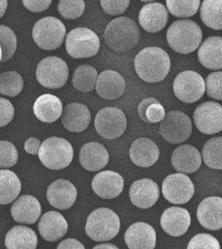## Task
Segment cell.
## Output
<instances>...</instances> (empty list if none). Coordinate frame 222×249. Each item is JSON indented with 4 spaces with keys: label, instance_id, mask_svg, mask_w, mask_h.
<instances>
[{
    "label": "cell",
    "instance_id": "cell-1",
    "mask_svg": "<svg viewBox=\"0 0 222 249\" xmlns=\"http://www.w3.org/2000/svg\"><path fill=\"white\" fill-rule=\"evenodd\" d=\"M134 69L143 81L157 83L164 81L171 69V60L159 47H146L136 54Z\"/></svg>",
    "mask_w": 222,
    "mask_h": 249
},
{
    "label": "cell",
    "instance_id": "cell-2",
    "mask_svg": "<svg viewBox=\"0 0 222 249\" xmlns=\"http://www.w3.org/2000/svg\"><path fill=\"white\" fill-rule=\"evenodd\" d=\"M141 39L137 23L128 17H119L110 21L104 33V40L110 50L126 53L133 50Z\"/></svg>",
    "mask_w": 222,
    "mask_h": 249
},
{
    "label": "cell",
    "instance_id": "cell-3",
    "mask_svg": "<svg viewBox=\"0 0 222 249\" xmlns=\"http://www.w3.org/2000/svg\"><path fill=\"white\" fill-rule=\"evenodd\" d=\"M203 40V31L199 24L193 20H177L173 22L166 32V41L173 51L188 54L198 50Z\"/></svg>",
    "mask_w": 222,
    "mask_h": 249
},
{
    "label": "cell",
    "instance_id": "cell-4",
    "mask_svg": "<svg viewBox=\"0 0 222 249\" xmlns=\"http://www.w3.org/2000/svg\"><path fill=\"white\" fill-rule=\"evenodd\" d=\"M121 230L120 217L110 209L100 207L87 218L85 231L87 236L96 242H106L117 236Z\"/></svg>",
    "mask_w": 222,
    "mask_h": 249
},
{
    "label": "cell",
    "instance_id": "cell-5",
    "mask_svg": "<svg viewBox=\"0 0 222 249\" xmlns=\"http://www.w3.org/2000/svg\"><path fill=\"white\" fill-rule=\"evenodd\" d=\"M38 156L47 169L63 170L73 161L74 148L65 138L52 136L41 142Z\"/></svg>",
    "mask_w": 222,
    "mask_h": 249
},
{
    "label": "cell",
    "instance_id": "cell-6",
    "mask_svg": "<svg viewBox=\"0 0 222 249\" xmlns=\"http://www.w3.org/2000/svg\"><path fill=\"white\" fill-rule=\"evenodd\" d=\"M65 37L66 27L64 23L55 17L40 19L33 27V39L41 50H57L63 43Z\"/></svg>",
    "mask_w": 222,
    "mask_h": 249
},
{
    "label": "cell",
    "instance_id": "cell-7",
    "mask_svg": "<svg viewBox=\"0 0 222 249\" xmlns=\"http://www.w3.org/2000/svg\"><path fill=\"white\" fill-rule=\"evenodd\" d=\"M65 47L72 58H92L100 50V39L98 35L87 27H77L66 34Z\"/></svg>",
    "mask_w": 222,
    "mask_h": 249
},
{
    "label": "cell",
    "instance_id": "cell-8",
    "mask_svg": "<svg viewBox=\"0 0 222 249\" xmlns=\"http://www.w3.org/2000/svg\"><path fill=\"white\" fill-rule=\"evenodd\" d=\"M159 133L172 144L186 142L192 134V121L180 110H172L166 113L159 124Z\"/></svg>",
    "mask_w": 222,
    "mask_h": 249
},
{
    "label": "cell",
    "instance_id": "cell-9",
    "mask_svg": "<svg viewBox=\"0 0 222 249\" xmlns=\"http://www.w3.org/2000/svg\"><path fill=\"white\" fill-rule=\"evenodd\" d=\"M69 69L66 62L58 57H47L39 62L36 78L41 86L48 89L63 87L68 79Z\"/></svg>",
    "mask_w": 222,
    "mask_h": 249
},
{
    "label": "cell",
    "instance_id": "cell-10",
    "mask_svg": "<svg viewBox=\"0 0 222 249\" xmlns=\"http://www.w3.org/2000/svg\"><path fill=\"white\" fill-rule=\"evenodd\" d=\"M94 128L100 136L106 140H115L121 137L127 128L126 115L119 108H103L96 113Z\"/></svg>",
    "mask_w": 222,
    "mask_h": 249
},
{
    "label": "cell",
    "instance_id": "cell-11",
    "mask_svg": "<svg viewBox=\"0 0 222 249\" xmlns=\"http://www.w3.org/2000/svg\"><path fill=\"white\" fill-rule=\"evenodd\" d=\"M173 91L176 98L184 103L192 104L199 101L205 92L204 80L193 71L178 73L173 82Z\"/></svg>",
    "mask_w": 222,
    "mask_h": 249
},
{
    "label": "cell",
    "instance_id": "cell-12",
    "mask_svg": "<svg viewBox=\"0 0 222 249\" xmlns=\"http://www.w3.org/2000/svg\"><path fill=\"white\" fill-rule=\"evenodd\" d=\"M162 192L165 199L170 203L185 204L194 196L195 188L188 175L175 173L166 177Z\"/></svg>",
    "mask_w": 222,
    "mask_h": 249
},
{
    "label": "cell",
    "instance_id": "cell-13",
    "mask_svg": "<svg viewBox=\"0 0 222 249\" xmlns=\"http://www.w3.org/2000/svg\"><path fill=\"white\" fill-rule=\"evenodd\" d=\"M194 124L201 133L213 135L222 130V106L216 102L200 104L193 114Z\"/></svg>",
    "mask_w": 222,
    "mask_h": 249
},
{
    "label": "cell",
    "instance_id": "cell-14",
    "mask_svg": "<svg viewBox=\"0 0 222 249\" xmlns=\"http://www.w3.org/2000/svg\"><path fill=\"white\" fill-rule=\"evenodd\" d=\"M78 197L77 188L65 179H58L50 184L46 192L47 201L55 209L68 210L74 204Z\"/></svg>",
    "mask_w": 222,
    "mask_h": 249
},
{
    "label": "cell",
    "instance_id": "cell-15",
    "mask_svg": "<svg viewBox=\"0 0 222 249\" xmlns=\"http://www.w3.org/2000/svg\"><path fill=\"white\" fill-rule=\"evenodd\" d=\"M130 201L138 209H150L159 198V188L157 183L150 178H143L134 181L129 190Z\"/></svg>",
    "mask_w": 222,
    "mask_h": 249
},
{
    "label": "cell",
    "instance_id": "cell-16",
    "mask_svg": "<svg viewBox=\"0 0 222 249\" xmlns=\"http://www.w3.org/2000/svg\"><path fill=\"white\" fill-rule=\"evenodd\" d=\"M124 178L113 171H103L96 174L92 182L93 192L103 199H114L124 191Z\"/></svg>",
    "mask_w": 222,
    "mask_h": 249
},
{
    "label": "cell",
    "instance_id": "cell-17",
    "mask_svg": "<svg viewBox=\"0 0 222 249\" xmlns=\"http://www.w3.org/2000/svg\"><path fill=\"white\" fill-rule=\"evenodd\" d=\"M61 122L64 128L74 133L85 131L92 122V114L84 104L71 103L66 105L61 114Z\"/></svg>",
    "mask_w": 222,
    "mask_h": 249
},
{
    "label": "cell",
    "instance_id": "cell-18",
    "mask_svg": "<svg viewBox=\"0 0 222 249\" xmlns=\"http://www.w3.org/2000/svg\"><path fill=\"white\" fill-rule=\"evenodd\" d=\"M161 225L164 231L172 237H180L188 231L191 225V215L185 209L172 206L162 215Z\"/></svg>",
    "mask_w": 222,
    "mask_h": 249
},
{
    "label": "cell",
    "instance_id": "cell-19",
    "mask_svg": "<svg viewBox=\"0 0 222 249\" xmlns=\"http://www.w3.org/2000/svg\"><path fill=\"white\" fill-rule=\"evenodd\" d=\"M126 82L123 75L115 71H104L98 74L95 83V91L102 99L113 101L121 98L125 92Z\"/></svg>",
    "mask_w": 222,
    "mask_h": 249
},
{
    "label": "cell",
    "instance_id": "cell-20",
    "mask_svg": "<svg viewBox=\"0 0 222 249\" xmlns=\"http://www.w3.org/2000/svg\"><path fill=\"white\" fill-rule=\"evenodd\" d=\"M125 243L129 249H154L156 246L155 230L145 222L131 224L125 232Z\"/></svg>",
    "mask_w": 222,
    "mask_h": 249
},
{
    "label": "cell",
    "instance_id": "cell-21",
    "mask_svg": "<svg viewBox=\"0 0 222 249\" xmlns=\"http://www.w3.org/2000/svg\"><path fill=\"white\" fill-rule=\"evenodd\" d=\"M42 207L39 200L32 195H21L14 201L11 215L20 224H34L41 217Z\"/></svg>",
    "mask_w": 222,
    "mask_h": 249
},
{
    "label": "cell",
    "instance_id": "cell-22",
    "mask_svg": "<svg viewBox=\"0 0 222 249\" xmlns=\"http://www.w3.org/2000/svg\"><path fill=\"white\" fill-rule=\"evenodd\" d=\"M169 19L166 6L159 2H149L138 14V23L148 33H157L165 29Z\"/></svg>",
    "mask_w": 222,
    "mask_h": 249
},
{
    "label": "cell",
    "instance_id": "cell-23",
    "mask_svg": "<svg viewBox=\"0 0 222 249\" xmlns=\"http://www.w3.org/2000/svg\"><path fill=\"white\" fill-rule=\"evenodd\" d=\"M159 148L155 142L147 137H140L132 142L129 150V156L137 167L150 168L159 158Z\"/></svg>",
    "mask_w": 222,
    "mask_h": 249
},
{
    "label": "cell",
    "instance_id": "cell-24",
    "mask_svg": "<svg viewBox=\"0 0 222 249\" xmlns=\"http://www.w3.org/2000/svg\"><path fill=\"white\" fill-rule=\"evenodd\" d=\"M197 219L200 225L209 231L222 227V198L206 197L198 205Z\"/></svg>",
    "mask_w": 222,
    "mask_h": 249
},
{
    "label": "cell",
    "instance_id": "cell-25",
    "mask_svg": "<svg viewBox=\"0 0 222 249\" xmlns=\"http://www.w3.org/2000/svg\"><path fill=\"white\" fill-rule=\"evenodd\" d=\"M173 168L182 174H191L201 167V154L192 144H182L173 151L171 156Z\"/></svg>",
    "mask_w": 222,
    "mask_h": 249
},
{
    "label": "cell",
    "instance_id": "cell-26",
    "mask_svg": "<svg viewBox=\"0 0 222 249\" xmlns=\"http://www.w3.org/2000/svg\"><path fill=\"white\" fill-rule=\"evenodd\" d=\"M108 161V151L105 146L100 142H87L80 150L79 162L86 171H101L106 167Z\"/></svg>",
    "mask_w": 222,
    "mask_h": 249
},
{
    "label": "cell",
    "instance_id": "cell-27",
    "mask_svg": "<svg viewBox=\"0 0 222 249\" xmlns=\"http://www.w3.org/2000/svg\"><path fill=\"white\" fill-rule=\"evenodd\" d=\"M38 231L40 236L45 241L57 242L66 234L68 224L60 213L51 211L40 217Z\"/></svg>",
    "mask_w": 222,
    "mask_h": 249
},
{
    "label": "cell",
    "instance_id": "cell-28",
    "mask_svg": "<svg viewBox=\"0 0 222 249\" xmlns=\"http://www.w3.org/2000/svg\"><path fill=\"white\" fill-rule=\"evenodd\" d=\"M198 60L206 69L220 71L222 68V38L220 36L206 38L198 47Z\"/></svg>",
    "mask_w": 222,
    "mask_h": 249
},
{
    "label": "cell",
    "instance_id": "cell-29",
    "mask_svg": "<svg viewBox=\"0 0 222 249\" xmlns=\"http://www.w3.org/2000/svg\"><path fill=\"white\" fill-rule=\"evenodd\" d=\"M33 110L39 121L43 123H54L61 117L63 106L57 96L53 94H42L35 102Z\"/></svg>",
    "mask_w": 222,
    "mask_h": 249
},
{
    "label": "cell",
    "instance_id": "cell-30",
    "mask_svg": "<svg viewBox=\"0 0 222 249\" xmlns=\"http://www.w3.org/2000/svg\"><path fill=\"white\" fill-rule=\"evenodd\" d=\"M4 244L6 249H36L38 238L32 228L17 225L6 233Z\"/></svg>",
    "mask_w": 222,
    "mask_h": 249
},
{
    "label": "cell",
    "instance_id": "cell-31",
    "mask_svg": "<svg viewBox=\"0 0 222 249\" xmlns=\"http://www.w3.org/2000/svg\"><path fill=\"white\" fill-rule=\"evenodd\" d=\"M21 192V181L10 170H0V204L5 205L16 200Z\"/></svg>",
    "mask_w": 222,
    "mask_h": 249
},
{
    "label": "cell",
    "instance_id": "cell-32",
    "mask_svg": "<svg viewBox=\"0 0 222 249\" xmlns=\"http://www.w3.org/2000/svg\"><path fill=\"white\" fill-rule=\"evenodd\" d=\"M200 17L212 30H222V0H204L200 3Z\"/></svg>",
    "mask_w": 222,
    "mask_h": 249
},
{
    "label": "cell",
    "instance_id": "cell-33",
    "mask_svg": "<svg viewBox=\"0 0 222 249\" xmlns=\"http://www.w3.org/2000/svg\"><path fill=\"white\" fill-rule=\"evenodd\" d=\"M98 71L92 65H80L73 74V85L81 92H90L95 87Z\"/></svg>",
    "mask_w": 222,
    "mask_h": 249
},
{
    "label": "cell",
    "instance_id": "cell-34",
    "mask_svg": "<svg viewBox=\"0 0 222 249\" xmlns=\"http://www.w3.org/2000/svg\"><path fill=\"white\" fill-rule=\"evenodd\" d=\"M201 159L207 167L222 170V137L217 136L207 141L201 152Z\"/></svg>",
    "mask_w": 222,
    "mask_h": 249
},
{
    "label": "cell",
    "instance_id": "cell-35",
    "mask_svg": "<svg viewBox=\"0 0 222 249\" xmlns=\"http://www.w3.org/2000/svg\"><path fill=\"white\" fill-rule=\"evenodd\" d=\"M137 112L144 122L150 124L161 123L166 115L164 106L154 98L143 100L138 105Z\"/></svg>",
    "mask_w": 222,
    "mask_h": 249
},
{
    "label": "cell",
    "instance_id": "cell-36",
    "mask_svg": "<svg viewBox=\"0 0 222 249\" xmlns=\"http://www.w3.org/2000/svg\"><path fill=\"white\" fill-rule=\"evenodd\" d=\"M24 86V82L21 77L16 71H6L0 73V93L11 96H17L21 93Z\"/></svg>",
    "mask_w": 222,
    "mask_h": 249
},
{
    "label": "cell",
    "instance_id": "cell-37",
    "mask_svg": "<svg viewBox=\"0 0 222 249\" xmlns=\"http://www.w3.org/2000/svg\"><path fill=\"white\" fill-rule=\"evenodd\" d=\"M199 0H168L166 11L178 18H190L195 15L200 8Z\"/></svg>",
    "mask_w": 222,
    "mask_h": 249
},
{
    "label": "cell",
    "instance_id": "cell-38",
    "mask_svg": "<svg viewBox=\"0 0 222 249\" xmlns=\"http://www.w3.org/2000/svg\"><path fill=\"white\" fill-rule=\"evenodd\" d=\"M0 47H1V62L9 61L13 58L17 50L16 34L9 26L0 25Z\"/></svg>",
    "mask_w": 222,
    "mask_h": 249
},
{
    "label": "cell",
    "instance_id": "cell-39",
    "mask_svg": "<svg viewBox=\"0 0 222 249\" xmlns=\"http://www.w3.org/2000/svg\"><path fill=\"white\" fill-rule=\"evenodd\" d=\"M85 10V2L83 0H60L58 11L61 16L67 20L80 18Z\"/></svg>",
    "mask_w": 222,
    "mask_h": 249
},
{
    "label": "cell",
    "instance_id": "cell-40",
    "mask_svg": "<svg viewBox=\"0 0 222 249\" xmlns=\"http://www.w3.org/2000/svg\"><path fill=\"white\" fill-rule=\"evenodd\" d=\"M18 161V151L15 144L8 141H0V170H8Z\"/></svg>",
    "mask_w": 222,
    "mask_h": 249
},
{
    "label": "cell",
    "instance_id": "cell-41",
    "mask_svg": "<svg viewBox=\"0 0 222 249\" xmlns=\"http://www.w3.org/2000/svg\"><path fill=\"white\" fill-rule=\"evenodd\" d=\"M205 84V91L210 98L221 101L222 100V71H214L207 75Z\"/></svg>",
    "mask_w": 222,
    "mask_h": 249
},
{
    "label": "cell",
    "instance_id": "cell-42",
    "mask_svg": "<svg viewBox=\"0 0 222 249\" xmlns=\"http://www.w3.org/2000/svg\"><path fill=\"white\" fill-rule=\"evenodd\" d=\"M186 249H220V244L211 234L197 233L190 240Z\"/></svg>",
    "mask_w": 222,
    "mask_h": 249
},
{
    "label": "cell",
    "instance_id": "cell-43",
    "mask_svg": "<svg viewBox=\"0 0 222 249\" xmlns=\"http://www.w3.org/2000/svg\"><path fill=\"white\" fill-rule=\"evenodd\" d=\"M129 0H102L101 6L103 11L108 15H122L129 8Z\"/></svg>",
    "mask_w": 222,
    "mask_h": 249
},
{
    "label": "cell",
    "instance_id": "cell-44",
    "mask_svg": "<svg viewBox=\"0 0 222 249\" xmlns=\"http://www.w3.org/2000/svg\"><path fill=\"white\" fill-rule=\"evenodd\" d=\"M15 115V108L13 104L3 98H0V127L9 124Z\"/></svg>",
    "mask_w": 222,
    "mask_h": 249
},
{
    "label": "cell",
    "instance_id": "cell-45",
    "mask_svg": "<svg viewBox=\"0 0 222 249\" xmlns=\"http://www.w3.org/2000/svg\"><path fill=\"white\" fill-rule=\"evenodd\" d=\"M22 3L31 12L41 13L50 8L52 1L51 0H23Z\"/></svg>",
    "mask_w": 222,
    "mask_h": 249
},
{
    "label": "cell",
    "instance_id": "cell-46",
    "mask_svg": "<svg viewBox=\"0 0 222 249\" xmlns=\"http://www.w3.org/2000/svg\"><path fill=\"white\" fill-rule=\"evenodd\" d=\"M41 146V142L36 137H30L27 138L26 142H24V150L26 153L31 155H37L39 149Z\"/></svg>",
    "mask_w": 222,
    "mask_h": 249
},
{
    "label": "cell",
    "instance_id": "cell-47",
    "mask_svg": "<svg viewBox=\"0 0 222 249\" xmlns=\"http://www.w3.org/2000/svg\"><path fill=\"white\" fill-rule=\"evenodd\" d=\"M57 249H85V247L79 240L71 238L60 242Z\"/></svg>",
    "mask_w": 222,
    "mask_h": 249
},
{
    "label": "cell",
    "instance_id": "cell-48",
    "mask_svg": "<svg viewBox=\"0 0 222 249\" xmlns=\"http://www.w3.org/2000/svg\"><path fill=\"white\" fill-rule=\"evenodd\" d=\"M8 9V1L6 0H0V19H1Z\"/></svg>",
    "mask_w": 222,
    "mask_h": 249
},
{
    "label": "cell",
    "instance_id": "cell-49",
    "mask_svg": "<svg viewBox=\"0 0 222 249\" xmlns=\"http://www.w3.org/2000/svg\"><path fill=\"white\" fill-rule=\"evenodd\" d=\"M92 249H119L115 245L110 244V243H102L94 246Z\"/></svg>",
    "mask_w": 222,
    "mask_h": 249
},
{
    "label": "cell",
    "instance_id": "cell-50",
    "mask_svg": "<svg viewBox=\"0 0 222 249\" xmlns=\"http://www.w3.org/2000/svg\"><path fill=\"white\" fill-rule=\"evenodd\" d=\"M1 58H2V52H1V47H0V63H1Z\"/></svg>",
    "mask_w": 222,
    "mask_h": 249
}]
</instances>
